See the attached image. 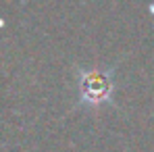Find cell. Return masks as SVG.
<instances>
[{"label": "cell", "mask_w": 154, "mask_h": 152, "mask_svg": "<svg viewBox=\"0 0 154 152\" xmlns=\"http://www.w3.org/2000/svg\"><path fill=\"white\" fill-rule=\"evenodd\" d=\"M79 98L83 104H102L112 94V69H88L79 71Z\"/></svg>", "instance_id": "6da1fadb"}]
</instances>
